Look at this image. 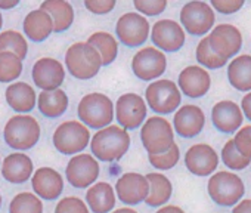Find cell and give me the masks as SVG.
Returning <instances> with one entry per match:
<instances>
[{"mask_svg":"<svg viewBox=\"0 0 251 213\" xmlns=\"http://www.w3.org/2000/svg\"><path fill=\"white\" fill-rule=\"evenodd\" d=\"M23 27H24V34L36 43L45 42L53 33L52 18L42 9H34L28 12L27 17L24 18Z\"/></svg>","mask_w":251,"mask_h":213,"instance_id":"cell-26","label":"cell"},{"mask_svg":"<svg viewBox=\"0 0 251 213\" xmlns=\"http://www.w3.org/2000/svg\"><path fill=\"white\" fill-rule=\"evenodd\" d=\"M111 213H138V212L135 209H132V207H121V209H117V210H114Z\"/></svg>","mask_w":251,"mask_h":213,"instance_id":"cell-47","label":"cell"},{"mask_svg":"<svg viewBox=\"0 0 251 213\" xmlns=\"http://www.w3.org/2000/svg\"><path fill=\"white\" fill-rule=\"evenodd\" d=\"M99 163L92 154H77L68 161L65 176L71 186L84 189L95 184L99 176Z\"/></svg>","mask_w":251,"mask_h":213,"instance_id":"cell-13","label":"cell"},{"mask_svg":"<svg viewBox=\"0 0 251 213\" xmlns=\"http://www.w3.org/2000/svg\"><path fill=\"white\" fill-rule=\"evenodd\" d=\"M151 40L161 52H177L186 42L182 26L173 20H160L151 28Z\"/></svg>","mask_w":251,"mask_h":213,"instance_id":"cell-16","label":"cell"},{"mask_svg":"<svg viewBox=\"0 0 251 213\" xmlns=\"http://www.w3.org/2000/svg\"><path fill=\"white\" fill-rule=\"evenodd\" d=\"M148 106L145 99L136 93H124L117 99L115 119L126 131H135L145 123Z\"/></svg>","mask_w":251,"mask_h":213,"instance_id":"cell-10","label":"cell"},{"mask_svg":"<svg viewBox=\"0 0 251 213\" xmlns=\"http://www.w3.org/2000/svg\"><path fill=\"white\" fill-rule=\"evenodd\" d=\"M9 213H43V201L34 192H20L9 203Z\"/></svg>","mask_w":251,"mask_h":213,"instance_id":"cell-33","label":"cell"},{"mask_svg":"<svg viewBox=\"0 0 251 213\" xmlns=\"http://www.w3.org/2000/svg\"><path fill=\"white\" fill-rule=\"evenodd\" d=\"M233 144L244 157L251 160V126H242L239 131H236Z\"/></svg>","mask_w":251,"mask_h":213,"instance_id":"cell-40","label":"cell"},{"mask_svg":"<svg viewBox=\"0 0 251 213\" xmlns=\"http://www.w3.org/2000/svg\"><path fill=\"white\" fill-rule=\"evenodd\" d=\"M87 43L98 51L102 59V67L109 65L115 61L118 55V43L115 37L105 31H96L92 36H89Z\"/></svg>","mask_w":251,"mask_h":213,"instance_id":"cell-31","label":"cell"},{"mask_svg":"<svg viewBox=\"0 0 251 213\" xmlns=\"http://www.w3.org/2000/svg\"><path fill=\"white\" fill-rule=\"evenodd\" d=\"M84 6L95 15H105L115 8V2L114 0H84Z\"/></svg>","mask_w":251,"mask_h":213,"instance_id":"cell-42","label":"cell"},{"mask_svg":"<svg viewBox=\"0 0 251 213\" xmlns=\"http://www.w3.org/2000/svg\"><path fill=\"white\" fill-rule=\"evenodd\" d=\"M145 99L150 108L157 114H170L179 110L182 93L175 81L169 79H160L148 84L145 90Z\"/></svg>","mask_w":251,"mask_h":213,"instance_id":"cell-6","label":"cell"},{"mask_svg":"<svg viewBox=\"0 0 251 213\" xmlns=\"http://www.w3.org/2000/svg\"><path fill=\"white\" fill-rule=\"evenodd\" d=\"M232 213H251V198L241 200L238 204H235Z\"/></svg>","mask_w":251,"mask_h":213,"instance_id":"cell-44","label":"cell"},{"mask_svg":"<svg viewBox=\"0 0 251 213\" xmlns=\"http://www.w3.org/2000/svg\"><path fill=\"white\" fill-rule=\"evenodd\" d=\"M205 125V114L198 105H183L175 113L173 131L182 138H194L201 133Z\"/></svg>","mask_w":251,"mask_h":213,"instance_id":"cell-20","label":"cell"},{"mask_svg":"<svg viewBox=\"0 0 251 213\" xmlns=\"http://www.w3.org/2000/svg\"><path fill=\"white\" fill-rule=\"evenodd\" d=\"M155 213H185L183 209H180L179 206H173V204H166L163 207H160Z\"/></svg>","mask_w":251,"mask_h":213,"instance_id":"cell-45","label":"cell"},{"mask_svg":"<svg viewBox=\"0 0 251 213\" xmlns=\"http://www.w3.org/2000/svg\"><path fill=\"white\" fill-rule=\"evenodd\" d=\"M39 9L45 11L52 18L55 33L67 31L74 23V9L65 0H45Z\"/></svg>","mask_w":251,"mask_h":213,"instance_id":"cell-27","label":"cell"},{"mask_svg":"<svg viewBox=\"0 0 251 213\" xmlns=\"http://www.w3.org/2000/svg\"><path fill=\"white\" fill-rule=\"evenodd\" d=\"M2 26H3V17H2V12H0V30H2Z\"/></svg>","mask_w":251,"mask_h":213,"instance_id":"cell-48","label":"cell"},{"mask_svg":"<svg viewBox=\"0 0 251 213\" xmlns=\"http://www.w3.org/2000/svg\"><path fill=\"white\" fill-rule=\"evenodd\" d=\"M77 114L84 126L100 131L114 120V104L103 93H89L78 102Z\"/></svg>","mask_w":251,"mask_h":213,"instance_id":"cell-3","label":"cell"},{"mask_svg":"<svg viewBox=\"0 0 251 213\" xmlns=\"http://www.w3.org/2000/svg\"><path fill=\"white\" fill-rule=\"evenodd\" d=\"M227 79L239 92H251V55H238L227 65Z\"/></svg>","mask_w":251,"mask_h":213,"instance_id":"cell-28","label":"cell"},{"mask_svg":"<svg viewBox=\"0 0 251 213\" xmlns=\"http://www.w3.org/2000/svg\"><path fill=\"white\" fill-rule=\"evenodd\" d=\"M207 191L216 204L222 207H230L242 200L245 194V185L236 173L220 170L210 176Z\"/></svg>","mask_w":251,"mask_h":213,"instance_id":"cell-5","label":"cell"},{"mask_svg":"<svg viewBox=\"0 0 251 213\" xmlns=\"http://www.w3.org/2000/svg\"><path fill=\"white\" fill-rule=\"evenodd\" d=\"M141 141L148 154H163L175 144V131L172 123L161 117L152 116L142 125Z\"/></svg>","mask_w":251,"mask_h":213,"instance_id":"cell-7","label":"cell"},{"mask_svg":"<svg viewBox=\"0 0 251 213\" xmlns=\"http://www.w3.org/2000/svg\"><path fill=\"white\" fill-rule=\"evenodd\" d=\"M6 102L11 108L20 114L30 113L36 106V90L25 81H15L6 87Z\"/></svg>","mask_w":251,"mask_h":213,"instance_id":"cell-24","label":"cell"},{"mask_svg":"<svg viewBox=\"0 0 251 213\" xmlns=\"http://www.w3.org/2000/svg\"><path fill=\"white\" fill-rule=\"evenodd\" d=\"M40 133L42 129L39 122L28 114L14 116L8 120L3 129L5 142L17 151H25L33 148L39 142Z\"/></svg>","mask_w":251,"mask_h":213,"instance_id":"cell-4","label":"cell"},{"mask_svg":"<svg viewBox=\"0 0 251 213\" xmlns=\"http://www.w3.org/2000/svg\"><path fill=\"white\" fill-rule=\"evenodd\" d=\"M86 201L93 213H111L117 201L115 189L108 182L93 184L86 192Z\"/></svg>","mask_w":251,"mask_h":213,"instance_id":"cell-25","label":"cell"},{"mask_svg":"<svg viewBox=\"0 0 251 213\" xmlns=\"http://www.w3.org/2000/svg\"><path fill=\"white\" fill-rule=\"evenodd\" d=\"M216 15L207 2L194 0L180 9V26L192 36H205L214 28Z\"/></svg>","mask_w":251,"mask_h":213,"instance_id":"cell-9","label":"cell"},{"mask_svg":"<svg viewBox=\"0 0 251 213\" xmlns=\"http://www.w3.org/2000/svg\"><path fill=\"white\" fill-rule=\"evenodd\" d=\"M147 179L150 182V194L145 203L150 207H163L172 198L173 185L172 181L163 173H148Z\"/></svg>","mask_w":251,"mask_h":213,"instance_id":"cell-30","label":"cell"},{"mask_svg":"<svg viewBox=\"0 0 251 213\" xmlns=\"http://www.w3.org/2000/svg\"><path fill=\"white\" fill-rule=\"evenodd\" d=\"M0 166H2V163H0Z\"/></svg>","mask_w":251,"mask_h":213,"instance_id":"cell-50","label":"cell"},{"mask_svg":"<svg viewBox=\"0 0 251 213\" xmlns=\"http://www.w3.org/2000/svg\"><path fill=\"white\" fill-rule=\"evenodd\" d=\"M31 185L34 189V194L48 201H53L59 198L62 189H64V179L61 173L52 167H39L33 176H31Z\"/></svg>","mask_w":251,"mask_h":213,"instance_id":"cell-21","label":"cell"},{"mask_svg":"<svg viewBox=\"0 0 251 213\" xmlns=\"http://www.w3.org/2000/svg\"><path fill=\"white\" fill-rule=\"evenodd\" d=\"M0 207H2V194H0Z\"/></svg>","mask_w":251,"mask_h":213,"instance_id":"cell-49","label":"cell"},{"mask_svg":"<svg viewBox=\"0 0 251 213\" xmlns=\"http://www.w3.org/2000/svg\"><path fill=\"white\" fill-rule=\"evenodd\" d=\"M33 173H34L33 160L21 151L9 154L2 161V176L11 184L15 185L24 184L33 176Z\"/></svg>","mask_w":251,"mask_h":213,"instance_id":"cell-23","label":"cell"},{"mask_svg":"<svg viewBox=\"0 0 251 213\" xmlns=\"http://www.w3.org/2000/svg\"><path fill=\"white\" fill-rule=\"evenodd\" d=\"M55 213H89V207L78 197H64L56 204Z\"/></svg>","mask_w":251,"mask_h":213,"instance_id":"cell-39","label":"cell"},{"mask_svg":"<svg viewBox=\"0 0 251 213\" xmlns=\"http://www.w3.org/2000/svg\"><path fill=\"white\" fill-rule=\"evenodd\" d=\"M52 142L61 154L77 156L89 145L90 132H89V128L84 126L81 122L68 120V122L61 123L56 128L52 136Z\"/></svg>","mask_w":251,"mask_h":213,"instance_id":"cell-8","label":"cell"},{"mask_svg":"<svg viewBox=\"0 0 251 213\" xmlns=\"http://www.w3.org/2000/svg\"><path fill=\"white\" fill-rule=\"evenodd\" d=\"M241 110H242L244 117L251 122V92L244 95V98L241 101Z\"/></svg>","mask_w":251,"mask_h":213,"instance_id":"cell-43","label":"cell"},{"mask_svg":"<svg viewBox=\"0 0 251 213\" xmlns=\"http://www.w3.org/2000/svg\"><path fill=\"white\" fill-rule=\"evenodd\" d=\"M166 68H167V58L164 52L152 46L142 48L135 53L132 59L133 74L144 81L157 80L166 71Z\"/></svg>","mask_w":251,"mask_h":213,"instance_id":"cell-12","label":"cell"},{"mask_svg":"<svg viewBox=\"0 0 251 213\" xmlns=\"http://www.w3.org/2000/svg\"><path fill=\"white\" fill-rule=\"evenodd\" d=\"M65 65L73 77L78 80H90L99 73L102 59L98 51L87 42H77L67 49Z\"/></svg>","mask_w":251,"mask_h":213,"instance_id":"cell-2","label":"cell"},{"mask_svg":"<svg viewBox=\"0 0 251 213\" xmlns=\"http://www.w3.org/2000/svg\"><path fill=\"white\" fill-rule=\"evenodd\" d=\"M31 77L37 87L50 92L59 89L65 79L64 65L55 58H40L33 65Z\"/></svg>","mask_w":251,"mask_h":213,"instance_id":"cell-18","label":"cell"},{"mask_svg":"<svg viewBox=\"0 0 251 213\" xmlns=\"http://www.w3.org/2000/svg\"><path fill=\"white\" fill-rule=\"evenodd\" d=\"M244 3V0H211L208 5L213 8V11H217L223 15H230L238 12Z\"/></svg>","mask_w":251,"mask_h":213,"instance_id":"cell-41","label":"cell"},{"mask_svg":"<svg viewBox=\"0 0 251 213\" xmlns=\"http://www.w3.org/2000/svg\"><path fill=\"white\" fill-rule=\"evenodd\" d=\"M23 73V59L12 52H0V83H12Z\"/></svg>","mask_w":251,"mask_h":213,"instance_id":"cell-34","label":"cell"},{"mask_svg":"<svg viewBox=\"0 0 251 213\" xmlns=\"http://www.w3.org/2000/svg\"><path fill=\"white\" fill-rule=\"evenodd\" d=\"M195 56H197V61L200 62V65H202L205 70L207 68L208 70H217V68L225 67L227 62L213 52V49L210 48V43H208V37H202L200 40V43L197 46Z\"/></svg>","mask_w":251,"mask_h":213,"instance_id":"cell-35","label":"cell"},{"mask_svg":"<svg viewBox=\"0 0 251 213\" xmlns=\"http://www.w3.org/2000/svg\"><path fill=\"white\" fill-rule=\"evenodd\" d=\"M177 87L180 93L188 98H201L210 90L211 77L205 68L198 65H189L180 71L177 79Z\"/></svg>","mask_w":251,"mask_h":213,"instance_id":"cell-19","label":"cell"},{"mask_svg":"<svg viewBox=\"0 0 251 213\" xmlns=\"http://www.w3.org/2000/svg\"><path fill=\"white\" fill-rule=\"evenodd\" d=\"M220 157H222V161L225 163V166L229 167L230 170H242V169H247L250 166V163H251L250 159L244 157L236 150V147L233 144V139L226 141V144L222 148Z\"/></svg>","mask_w":251,"mask_h":213,"instance_id":"cell-36","label":"cell"},{"mask_svg":"<svg viewBox=\"0 0 251 213\" xmlns=\"http://www.w3.org/2000/svg\"><path fill=\"white\" fill-rule=\"evenodd\" d=\"M129 147H130L129 132L115 125H109L98 131L90 141L93 157L96 160L106 161V163L120 160L129 151Z\"/></svg>","mask_w":251,"mask_h":213,"instance_id":"cell-1","label":"cell"},{"mask_svg":"<svg viewBox=\"0 0 251 213\" xmlns=\"http://www.w3.org/2000/svg\"><path fill=\"white\" fill-rule=\"evenodd\" d=\"M151 33L148 20L138 12H127L118 18L115 26V34L118 40L127 48L142 46Z\"/></svg>","mask_w":251,"mask_h":213,"instance_id":"cell-11","label":"cell"},{"mask_svg":"<svg viewBox=\"0 0 251 213\" xmlns=\"http://www.w3.org/2000/svg\"><path fill=\"white\" fill-rule=\"evenodd\" d=\"M115 195L118 200L127 206H136L147 200L150 194V182L147 176L136 173V172H127L123 173L117 182H115Z\"/></svg>","mask_w":251,"mask_h":213,"instance_id":"cell-15","label":"cell"},{"mask_svg":"<svg viewBox=\"0 0 251 213\" xmlns=\"http://www.w3.org/2000/svg\"><path fill=\"white\" fill-rule=\"evenodd\" d=\"M20 5V0H0V11H8Z\"/></svg>","mask_w":251,"mask_h":213,"instance_id":"cell-46","label":"cell"},{"mask_svg":"<svg viewBox=\"0 0 251 213\" xmlns=\"http://www.w3.org/2000/svg\"><path fill=\"white\" fill-rule=\"evenodd\" d=\"M211 120L217 131L223 133H233L241 129L244 114L238 104L225 99L214 104V106L211 108Z\"/></svg>","mask_w":251,"mask_h":213,"instance_id":"cell-22","label":"cell"},{"mask_svg":"<svg viewBox=\"0 0 251 213\" xmlns=\"http://www.w3.org/2000/svg\"><path fill=\"white\" fill-rule=\"evenodd\" d=\"M0 52H12L20 59H25L28 53V45L25 37L15 30L0 33Z\"/></svg>","mask_w":251,"mask_h":213,"instance_id":"cell-32","label":"cell"},{"mask_svg":"<svg viewBox=\"0 0 251 213\" xmlns=\"http://www.w3.org/2000/svg\"><path fill=\"white\" fill-rule=\"evenodd\" d=\"M185 166L195 176H210L219 166V154L208 144H195L185 154Z\"/></svg>","mask_w":251,"mask_h":213,"instance_id":"cell-17","label":"cell"},{"mask_svg":"<svg viewBox=\"0 0 251 213\" xmlns=\"http://www.w3.org/2000/svg\"><path fill=\"white\" fill-rule=\"evenodd\" d=\"M37 106L39 111L48 119L61 117L68 108V96L62 89L56 90H42L37 95Z\"/></svg>","mask_w":251,"mask_h":213,"instance_id":"cell-29","label":"cell"},{"mask_svg":"<svg viewBox=\"0 0 251 213\" xmlns=\"http://www.w3.org/2000/svg\"><path fill=\"white\" fill-rule=\"evenodd\" d=\"M133 6L138 12H141V15L155 17L166 11L167 2L166 0H135Z\"/></svg>","mask_w":251,"mask_h":213,"instance_id":"cell-38","label":"cell"},{"mask_svg":"<svg viewBox=\"0 0 251 213\" xmlns=\"http://www.w3.org/2000/svg\"><path fill=\"white\" fill-rule=\"evenodd\" d=\"M148 160L151 166H154L158 170H170L173 169L179 160H180V150L177 144L175 142L166 153L163 154H148Z\"/></svg>","mask_w":251,"mask_h":213,"instance_id":"cell-37","label":"cell"},{"mask_svg":"<svg viewBox=\"0 0 251 213\" xmlns=\"http://www.w3.org/2000/svg\"><path fill=\"white\" fill-rule=\"evenodd\" d=\"M207 37L213 52L225 61L233 58L242 48V34L232 24L216 26Z\"/></svg>","mask_w":251,"mask_h":213,"instance_id":"cell-14","label":"cell"}]
</instances>
